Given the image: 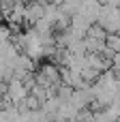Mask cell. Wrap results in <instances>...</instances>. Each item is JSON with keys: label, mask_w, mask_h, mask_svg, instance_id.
Returning a JSON list of instances; mask_svg holds the SVG:
<instances>
[{"label": "cell", "mask_w": 120, "mask_h": 122, "mask_svg": "<svg viewBox=\"0 0 120 122\" xmlns=\"http://www.w3.org/2000/svg\"><path fill=\"white\" fill-rule=\"evenodd\" d=\"M79 75H82V79H84V84H86V86H94V84L99 81V77H101V71H97V69H92V66H86V64H84V69L79 71Z\"/></svg>", "instance_id": "6da1fadb"}, {"label": "cell", "mask_w": 120, "mask_h": 122, "mask_svg": "<svg viewBox=\"0 0 120 122\" xmlns=\"http://www.w3.org/2000/svg\"><path fill=\"white\" fill-rule=\"evenodd\" d=\"M26 105H28V109H30V112H39L43 103H41L34 94H28V97H26Z\"/></svg>", "instance_id": "5b68a950"}, {"label": "cell", "mask_w": 120, "mask_h": 122, "mask_svg": "<svg viewBox=\"0 0 120 122\" xmlns=\"http://www.w3.org/2000/svg\"><path fill=\"white\" fill-rule=\"evenodd\" d=\"M60 2H62V0H58V4H60Z\"/></svg>", "instance_id": "9c48e42d"}, {"label": "cell", "mask_w": 120, "mask_h": 122, "mask_svg": "<svg viewBox=\"0 0 120 122\" xmlns=\"http://www.w3.org/2000/svg\"><path fill=\"white\" fill-rule=\"evenodd\" d=\"M11 39H13L11 26H9V24H0V45H2V43H11Z\"/></svg>", "instance_id": "277c9868"}, {"label": "cell", "mask_w": 120, "mask_h": 122, "mask_svg": "<svg viewBox=\"0 0 120 122\" xmlns=\"http://www.w3.org/2000/svg\"><path fill=\"white\" fill-rule=\"evenodd\" d=\"M86 36H88V39H94V41H105V39H107V30H105L101 24L94 21V24H90V28L86 30Z\"/></svg>", "instance_id": "7a4b0ae2"}, {"label": "cell", "mask_w": 120, "mask_h": 122, "mask_svg": "<svg viewBox=\"0 0 120 122\" xmlns=\"http://www.w3.org/2000/svg\"><path fill=\"white\" fill-rule=\"evenodd\" d=\"M110 6H114V9H120V0H110Z\"/></svg>", "instance_id": "52a82bcc"}, {"label": "cell", "mask_w": 120, "mask_h": 122, "mask_svg": "<svg viewBox=\"0 0 120 122\" xmlns=\"http://www.w3.org/2000/svg\"><path fill=\"white\" fill-rule=\"evenodd\" d=\"M105 45H107L114 54H116V51H120V32H112V34H107Z\"/></svg>", "instance_id": "3957f363"}, {"label": "cell", "mask_w": 120, "mask_h": 122, "mask_svg": "<svg viewBox=\"0 0 120 122\" xmlns=\"http://www.w3.org/2000/svg\"><path fill=\"white\" fill-rule=\"evenodd\" d=\"M99 6H110V0H97Z\"/></svg>", "instance_id": "ba28073f"}, {"label": "cell", "mask_w": 120, "mask_h": 122, "mask_svg": "<svg viewBox=\"0 0 120 122\" xmlns=\"http://www.w3.org/2000/svg\"><path fill=\"white\" fill-rule=\"evenodd\" d=\"M112 69L114 71H120V51H116L114 58H112Z\"/></svg>", "instance_id": "8992f818"}]
</instances>
